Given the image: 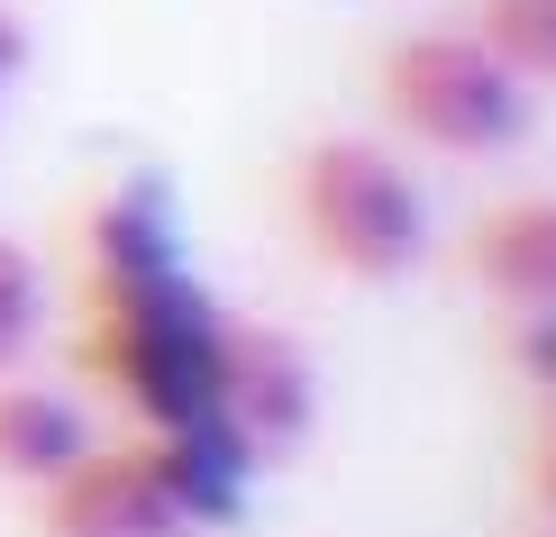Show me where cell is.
<instances>
[{
    "mask_svg": "<svg viewBox=\"0 0 556 537\" xmlns=\"http://www.w3.org/2000/svg\"><path fill=\"white\" fill-rule=\"evenodd\" d=\"M529 537H556V528H529Z\"/></svg>",
    "mask_w": 556,
    "mask_h": 537,
    "instance_id": "4fadbf2b",
    "label": "cell"
},
{
    "mask_svg": "<svg viewBox=\"0 0 556 537\" xmlns=\"http://www.w3.org/2000/svg\"><path fill=\"white\" fill-rule=\"evenodd\" d=\"M539 429H556V392H547V401H539Z\"/></svg>",
    "mask_w": 556,
    "mask_h": 537,
    "instance_id": "7c38bea8",
    "label": "cell"
},
{
    "mask_svg": "<svg viewBox=\"0 0 556 537\" xmlns=\"http://www.w3.org/2000/svg\"><path fill=\"white\" fill-rule=\"evenodd\" d=\"M91 447H101V437H91V419H83L74 392L28 383V373H0V483L46 493V483L74 474Z\"/></svg>",
    "mask_w": 556,
    "mask_h": 537,
    "instance_id": "8992f818",
    "label": "cell"
},
{
    "mask_svg": "<svg viewBox=\"0 0 556 537\" xmlns=\"http://www.w3.org/2000/svg\"><path fill=\"white\" fill-rule=\"evenodd\" d=\"M311 419H319V373L301 356V337L265 329V319H228L211 337V429L247 464H265V456L301 447Z\"/></svg>",
    "mask_w": 556,
    "mask_h": 537,
    "instance_id": "277c9868",
    "label": "cell"
},
{
    "mask_svg": "<svg viewBox=\"0 0 556 537\" xmlns=\"http://www.w3.org/2000/svg\"><path fill=\"white\" fill-rule=\"evenodd\" d=\"M201 501L182 493L174 456L147 429L119 447H91L74 474L37 493V537H201Z\"/></svg>",
    "mask_w": 556,
    "mask_h": 537,
    "instance_id": "3957f363",
    "label": "cell"
},
{
    "mask_svg": "<svg viewBox=\"0 0 556 537\" xmlns=\"http://www.w3.org/2000/svg\"><path fill=\"white\" fill-rule=\"evenodd\" d=\"M46 337V265L18 238H0V373H28Z\"/></svg>",
    "mask_w": 556,
    "mask_h": 537,
    "instance_id": "ba28073f",
    "label": "cell"
},
{
    "mask_svg": "<svg viewBox=\"0 0 556 537\" xmlns=\"http://www.w3.org/2000/svg\"><path fill=\"white\" fill-rule=\"evenodd\" d=\"M475 37L539 91L556 82V0H475Z\"/></svg>",
    "mask_w": 556,
    "mask_h": 537,
    "instance_id": "52a82bcc",
    "label": "cell"
},
{
    "mask_svg": "<svg viewBox=\"0 0 556 537\" xmlns=\"http://www.w3.org/2000/svg\"><path fill=\"white\" fill-rule=\"evenodd\" d=\"M18 74H28V18H18L10 0H0V91H10Z\"/></svg>",
    "mask_w": 556,
    "mask_h": 537,
    "instance_id": "8fae6325",
    "label": "cell"
},
{
    "mask_svg": "<svg viewBox=\"0 0 556 537\" xmlns=\"http://www.w3.org/2000/svg\"><path fill=\"white\" fill-rule=\"evenodd\" d=\"M502 365L547 401L556 392V310H502Z\"/></svg>",
    "mask_w": 556,
    "mask_h": 537,
    "instance_id": "9c48e42d",
    "label": "cell"
},
{
    "mask_svg": "<svg viewBox=\"0 0 556 537\" xmlns=\"http://www.w3.org/2000/svg\"><path fill=\"white\" fill-rule=\"evenodd\" d=\"M529 501H539V520L556 528V429L529 437Z\"/></svg>",
    "mask_w": 556,
    "mask_h": 537,
    "instance_id": "30bf717a",
    "label": "cell"
},
{
    "mask_svg": "<svg viewBox=\"0 0 556 537\" xmlns=\"http://www.w3.org/2000/svg\"><path fill=\"white\" fill-rule=\"evenodd\" d=\"M375 110L429 155H502L529 137V82L475 28H420L375 55Z\"/></svg>",
    "mask_w": 556,
    "mask_h": 537,
    "instance_id": "7a4b0ae2",
    "label": "cell"
},
{
    "mask_svg": "<svg viewBox=\"0 0 556 537\" xmlns=\"http://www.w3.org/2000/svg\"><path fill=\"white\" fill-rule=\"evenodd\" d=\"M456 265L502 310H556V192H511V201L475 209Z\"/></svg>",
    "mask_w": 556,
    "mask_h": 537,
    "instance_id": "5b68a950",
    "label": "cell"
},
{
    "mask_svg": "<svg viewBox=\"0 0 556 537\" xmlns=\"http://www.w3.org/2000/svg\"><path fill=\"white\" fill-rule=\"evenodd\" d=\"M283 201L338 283H402L429 255V192L375 137H311L283 174Z\"/></svg>",
    "mask_w": 556,
    "mask_h": 537,
    "instance_id": "6da1fadb",
    "label": "cell"
}]
</instances>
